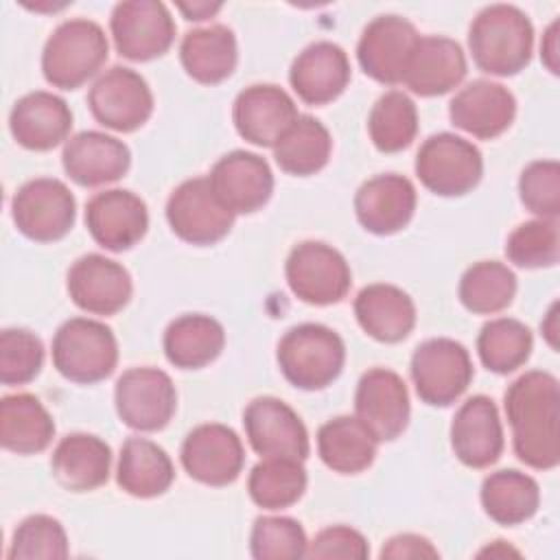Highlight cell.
<instances>
[{"mask_svg":"<svg viewBox=\"0 0 560 560\" xmlns=\"http://www.w3.org/2000/svg\"><path fill=\"white\" fill-rule=\"evenodd\" d=\"M512 446L516 457L536 470H551L560 462V387L542 370L521 374L503 394Z\"/></svg>","mask_w":560,"mask_h":560,"instance_id":"cell-1","label":"cell"},{"mask_svg":"<svg viewBox=\"0 0 560 560\" xmlns=\"http://www.w3.org/2000/svg\"><path fill=\"white\" fill-rule=\"evenodd\" d=\"M468 48L479 70L512 77L532 59L534 26L514 4H488L470 22Z\"/></svg>","mask_w":560,"mask_h":560,"instance_id":"cell-2","label":"cell"},{"mask_svg":"<svg viewBox=\"0 0 560 560\" xmlns=\"http://www.w3.org/2000/svg\"><path fill=\"white\" fill-rule=\"evenodd\" d=\"M278 365L298 389L317 392L328 387L343 370V339L324 324H298L278 341Z\"/></svg>","mask_w":560,"mask_h":560,"instance_id":"cell-3","label":"cell"},{"mask_svg":"<svg viewBox=\"0 0 560 560\" xmlns=\"http://www.w3.org/2000/svg\"><path fill=\"white\" fill-rule=\"evenodd\" d=\"M105 31L85 18L61 22L46 39L42 72L59 90H77L88 83L107 61Z\"/></svg>","mask_w":560,"mask_h":560,"instance_id":"cell-4","label":"cell"},{"mask_svg":"<svg viewBox=\"0 0 560 560\" xmlns=\"http://www.w3.org/2000/svg\"><path fill=\"white\" fill-rule=\"evenodd\" d=\"M118 363V343L109 326L90 317H70L52 337V365L81 385L107 378Z\"/></svg>","mask_w":560,"mask_h":560,"instance_id":"cell-5","label":"cell"},{"mask_svg":"<svg viewBox=\"0 0 560 560\" xmlns=\"http://www.w3.org/2000/svg\"><path fill=\"white\" fill-rule=\"evenodd\" d=\"M416 175L433 195L462 197L479 184L483 158L481 151L462 136L448 131L433 133L418 149Z\"/></svg>","mask_w":560,"mask_h":560,"instance_id":"cell-6","label":"cell"},{"mask_svg":"<svg viewBox=\"0 0 560 560\" xmlns=\"http://www.w3.org/2000/svg\"><path fill=\"white\" fill-rule=\"evenodd\" d=\"M409 370L416 394L431 407L453 405L475 376L466 346L448 337L422 341L411 354Z\"/></svg>","mask_w":560,"mask_h":560,"instance_id":"cell-7","label":"cell"},{"mask_svg":"<svg viewBox=\"0 0 560 560\" xmlns=\"http://www.w3.org/2000/svg\"><path fill=\"white\" fill-rule=\"evenodd\" d=\"M284 273L293 295L313 306L341 302L352 284L343 254L322 241L298 243L287 256Z\"/></svg>","mask_w":560,"mask_h":560,"instance_id":"cell-8","label":"cell"},{"mask_svg":"<svg viewBox=\"0 0 560 560\" xmlns=\"http://www.w3.org/2000/svg\"><path fill=\"white\" fill-rule=\"evenodd\" d=\"M11 217L26 238L52 243L72 230L77 201L61 179L35 177L22 184L13 195Z\"/></svg>","mask_w":560,"mask_h":560,"instance_id":"cell-9","label":"cell"},{"mask_svg":"<svg viewBox=\"0 0 560 560\" xmlns=\"http://www.w3.org/2000/svg\"><path fill=\"white\" fill-rule=\"evenodd\" d=\"M114 402L120 422L129 429L160 431L177 409V392L164 370L149 365L129 368L116 381Z\"/></svg>","mask_w":560,"mask_h":560,"instance_id":"cell-10","label":"cell"},{"mask_svg":"<svg viewBox=\"0 0 560 560\" xmlns=\"http://www.w3.org/2000/svg\"><path fill=\"white\" fill-rule=\"evenodd\" d=\"M109 31L118 55L131 61L162 57L175 39L171 11L158 0L118 2L109 18Z\"/></svg>","mask_w":560,"mask_h":560,"instance_id":"cell-11","label":"cell"},{"mask_svg":"<svg viewBox=\"0 0 560 560\" xmlns=\"http://www.w3.org/2000/svg\"><path fill=\"white\" fill-rule=\"evenodd\" d=\"M92 116L107 129L136 131L153 114V94L144 77L125 66L105 70L88 94Z\"/></svg>","mask_w":560,"mask_h":560,"instance_id":"cell-12","label":"cell"},{"mask_svg":"<svg viewBox=\"0 0 560 560\" xmlns=\"http://www.w3.org/2000/svg\"><path fill=\"white\" fill-rule=\"evenodd\" d=\"M166 221L182 241L214 245L232 230L234 214L219 201L208 177H192L168 195Z\"/></svg>","mask_w":560,"mask_h":560,"instance_id":"cell-13","label":"cell"},{"mask_svg":"<svg viewBox=\"0 0 560 560\" xmlns=\"http://www.w3.org/2000/svg\"><path fill=\"white\" fill-rule=\"evenodd\" d=\"M418 39L420 35L416 26L402 15H378L365 24L359 37V66L370 79L385 85H398L405 79V70Z\"/></svg>","mask_w":560,"mask_h":560,"instance_id":"cell-14","label":"cell"},{"mask_svg":"<svg viewBox=\"0 0 560 560\" xmlns=\"http://www.w3.org/2000/svg\"><path fill=\"white\" fill-rule=\"evenodd\" d=\"M179 459L190 479L221 488L238 479L245 451L234 429L219 422H208L195 427L184 438Z\"/></svg>","mask_w":560,"mask_h":560,"instance_id":"cell-15","label":"cell"},{"mask_svg":"<svg viewBox=\"0 0 560 560\" xmlns=\"http://www.w3.org/2000/svg\"><path fill=\"white\" fill-rule=\"evenodd\" d=\"M243 427L252 448L262 457L304 462L311 444L300 416L280 398L258 396L243 411Z\"/></svg>","mask_w":560,"mask_h":560,"instance_id":"cell-16","label":"cell"},{"mask_svg":"<svg viewBox=\"0 0 560 560\" xmlns=\"http://www.w3.org/2000/svg\"><path fill=\"white\" fill-rule=\"evenodd\" d=\"M357 418L378 442L396 440L409 424V392L400 374L372 368L361 374L354 392Z\"/></svg>","mask_w":560,"mask_h":560,"instance_id":"cell-17","label":"cell"},{"mask_svg":"<svg viewBox=\"0 0 560 560\" xmlns=\"http://www.w3.org/2000/svg\"><path fill=\"white\" fill-rule=\"evenodd\" d=\"M72 302L92 315H116L133 293L129 271L101 254H85L72 262L66 278Z\"/></svg>","mask_w":560,"mask_h":560,"instance_id":"cell-18","label":"cell"},{"mask_svg":"<svg viewBox=\"0 0 560 560\" xmlns=\"http://www.w3.org/2000/svg\"><path fill=\"white\" fill-rule=\"evenodd\" d=\"M219 201L236 217L260 210L273 192V173L252 151H230L217 160L208 177Z\"/></svg>","mask_w":560,"mask_h":560,"instance_id":"cell-19","label":"cell"},{"mask_svg":"<svg viewBox=\"0 0 560 560\" xmlns=\"http://www.w3.org/2000/svg\"><path fill=\"white\" fill-rule=\"evenodd\" d=\"M85 225L101 247L125 252L144 238L149 210L136 192L112 188L96 192L85 203Z\"/></svg>","mask_w":560,"mask_h":560,"instance_id":"cell-20","label":"cell"},{"mask_svg":"<svg viewBox=\"0 0 560 560\" xmlns=\"http://www.w3.org/2000/svg\"><path fill=\"white\" fill-rule=\"evenodd\" d=\"M293 98L273 83H256L238 92L232 120L238 136L256 147H271L298 120Z\"/></svg>","mask_w":560,"mask_h":560,"instance_id":"cell-21","label":"cell"},{"mask_svg":"<svg viewBox=\"0 0 560 560\" xmlns=\"http://www.w3.org/2000/svg\"><path fill=\"white\" fill-rule=\"evenodd\" d=\"M451 446L468 468H488L503 453V429L492 398L470 396L455 411L451 422Z\"/></svg>","mask_w":560,"mask_h":560,"instance_id":"cell-22","label":"cell"},{"mask_svg":"<svg viewBox=\"0 0 560 560\" xmlns=\"http://www.w3.org/2000/svg\"><path fill=\"white\" fill-rule=\"evenodd\" d=\"M516 116L514 94L494 81L477 79L464 85L448 105L451 122L479 138L492 140L501 136Z\"/></svg>","mask_w":560,"mask_h":560,"instance_id":"cell-23","label":"cell"},{"mask_svg":"<svg viewBox=\"0 0 560 560\" xmlns=\"http://www.w3.org/2000/svg\"><path fill=\"white\" fill-rule=\"evenodd\" d=\"M61 164L68 177L85 188L118 182L131 164L129 147L103 131H81L66 140Z\"/></svg>","mask_w":560,"mask_h":560,"instance_id":"cell-24","label":"cell"},{"mask_svg":"<svg viewBox=\"0 0 560 560\" xmlns=\"http://www.w3.org/2000/svg\"><path fill=\"white\" fill-rule=\"evenodd\" d=\"M413 210L416 188L398 173L376 175L363 182L354 195V214L359 223L376 236L400 232L411 221Z\"/></svg>","mask_w":560,"mask_h":560,"instance_id":"cell-25","label":"cell"},{"mask_svg":"<svg viewBox=\"0 0 560 560\" xmlns=\"http://www.w3.org/2000/svg\"><path fill=\"white\" fill-rule=\"evenodd\" d=\"M350 81V61L346 50L328 39L308 44L291 63L289 83L306 105H326L335 101Z\"/></svg>","mask_w":560,"mask_h":560,"instance_id":"cell-26","label":"cell"},{"mask_svg":"<svg viewBox=\"0 0 560 560\" xmlns=\"http://www.w3.org/2000/svg\"><path fill=\"white\" fill-rule=\"evenodd\" d=\"M9 129L15 142L28 151H50L72 129L68 103L46 90H35L15 101L9 114Z\"/></svg>","mask_w":560,"mask_h":560,"instance_id":"cell-27","label":"cell"},{"mask_svg":"<svg viewBox=\"0 0 560 560\" xmlns=\"http://www.w3.org/2000/svg\"><path fill=\"white\" fill-rule=\"evenodd\" d=\"M466 70V55L455 39L424 35L409 57L402 83L418 96H440L457 88Z\"/></svg>","mask_w":560,"mask_h":560,"instance_id":"cell-28","label":"cell"},{"mask_svg":"<svg viewBox=\"0 0 560 560\" xmlns=\"http://www.w3.org/2000/svg\"><path fill=\"white\" fill-rule=\"evenodd\" d=\"M359 326L381 343H398L416 326V304L407 291L396 284L374 282L354 298Z\"/></svg>","mask_w":560,"mask_h":560,"instance_id":"cell-29","label":"cell"},{"mask_svg":"<svg viewBox=\"0 0 560 560\" xmlns=\"http://www.w3.org/2000/svg\"><path fill=\"white\" fill-rule=\"evenodd\" d=\"M112 448L92 433H70L59 440L50 457L52 477L70 492H90L107 483Z\"/></svg>","mask_w":560,"mask_h":560,"instance_id":"cell-30","label":"cell"},{"mask_svg":"<svg viewBox=\"0 0 560 560\" xmlns=\"http://www.w3.org/2000/svg\"><path fill=\"white\" fill-rule=\"evenodd\" d=\"M179 61L190 79L203 85L225 81L238 61L236 37L223 24L192 28L182 37Z\"/></svg>","mask_w":560,"mask_h":560,"instance_id":"cell-31","label":"cell"},{"mask_svg":"<svg viewBox=\"0 0 560 560\" xmlns=\"http://www.w3.org/2000/svg\"><path fill=\"white\" fill-rule=\"evenodd\" d=\"M175 479L171 457L162 446L147 438H127L116 468L118 486L138 499L164 494Z\"/></svg>","mask_w":560,"mask_h":560,"instance_id":"cell-32","label":"cell"},{"mask_svg":"<svg viewBox=\"0 0 560 560\" xmlns=\"http://www.w3.org/2000/svg\"><path fill=\"white\" fill-rule=\"evenodd\" d=\"M162 343L168 363L179 370H199L221 354L225 330L210 315L188 313L166 326Z\"/></svg>","mask_w":560,"mask_h":560,"instance_id":"cell-33","label":"cell"},{"mask_svg":"<svg viewBox=\"0 0 560 560\" xmlns=\"http://www.w3.org/2000/svg\"><path fill=\"white\" fill-rule=\"evenodd\" d=\"M55 438V422L33 394H9L0 400V444L18 455L42 453Z\"/></svg>","mask_w":560,"mask_h":560,"instance_id":"cell-34","label":"cell"},{"mask_svg":"<svg viewBox=\"0 0 560 560\" xmlns=\"http://www.w3.org/2000/svg\"><path fill=\"white\" fill-rule=\"evenodd\" d=\"M378 440L357 416H337L317 431L322 462L339 475H357L372 466Z\"/></svg>","mask_w":560,"mask_h":560,"instance_id":"cell-35","label":"cell"},{"mask_svg":"<svg viewBox=\"0 0 560 560\" xmlns=\"http://www.w3.org/2000/svg\"><path fill=\"white\" fill-rule=\"evenodd\" d=\"M540 503V490L534 477L503 468L490 472L481 483L483 512L499 525L512 527L529 521Z\"/></svg>","mask_w":560,"mask_h":560,"instance_id":"cell-36","label":"cell"},{"mask_svg":"<svg viewBox=\"0 0 560 560\" xmlns=\"http://www.w3.org/2000/svg\"><path fill=\"white\" fill-rule=\"evenodd\" d=\"M332 151V138L328 129L313 116L300 114L298 120L284 131V136L273 144V160L280 171L306 177L322 171Z\"/></svg>","mask_w":560,"mask_h":560,"instance_id":"cell-37","label":"cell"},{"mask_svg":"<svg viewBox=\"0 0 560 560\" xmlns=\"http://www.w3.org/2000/svg\"><path fill=\"white\" fill-rule=\"evenodd\" d=\"M306 481V470L300 459L265 457L252 468L247 492L258 508L282 510L302 499Z\"/></svg>","mask_w":560,"mask_h":560,"instance_id":"cell-38","label":"cell"},{"mask_svg":"<svg viewBox=\"0 0 560 560\" xmlns=\"http://www.w3.org/2000/svg\"><path fill=\"white\" fill-rule=\"evenodd\" d=\"M532 330L514 317H497L481 326L477 337V354L494 374L518 370L532 354Z\"/></svg>","mask_w":560,"mask_h":560,"instance_id":"cell-39","label":"cell"},{"mask_svg":"<svg viewBox=\"0 0 560 560\" xmlns=\"http://www.w3.org/2000/svg\"><path fill=\"white\" fill-rule=\"evenodd\" d=\"M514 295L516 276L499 260H479L470 265L459 280V300L477 315H492L508 308Z\"/></svg>","mask_w":560,"mask_h":560,"instance_id":"cell-40","label":"cell"},{"mask_svg":"<svg viewBox=\"0 0 560 560\" xmlns=\"http://www.w3.org/2000/svg\"><path fill=\"white\" fill-rule=\"evenodd\" d=\"M368 131L374 147L383 153L407 149L418 133L416 103L400 90H389L372 105Z\"/></svg>","mask_w":560,"mask_h":560,"instance_id":"cell-41","label":"cell"},{"mask_svg":"<svg viewBox=\"0 0 560 560\" xmlns=\"http://www.w3.org/2000/svg\"><path fill=\"white\" fill-rule=\"evenodd\" d=\"M9 560H61L68 558V536L63 525L48 514L26 516L13 532Z\"/></svg>","mask_w":560,"mask_h":560,"instance_id":"cell-42","label":"cell"},{"mask_svg":"<svg viewBox=\"0 0 560 560\" xmlns=\"http://www.w3.org/2000/svg\"><path fill=\"white\" fill-rule=\"evenodd\" d=\"M510 262L523 269L553 267L560 256L558 223L551 219H534L521 223L505 243Z\"/></svg>","mask_w":560,"mask_h":560,"instance_id":"cell-43","label":"cell"},{"mask_svg":"<svg viewBox=\"0 0 560 560\" xmlns=\"http://www.w3.org/2000/svg\"><path fill=\"white\" fill-rule=\"evenodd\" d=\"M304 527L289 516H258L249 534V551L256 560H295L306 556Z\"/></svg>","mask_w":560,"mask_h":560,"instance_id":"cell-44","label":"cell"},{"mask_svg":"<svg viewBox=\"0 0 560 560\" xmlns=\"http://www.w3.org/2000/svg\"><path fill=\"white\" fill-rule=\"evenodd\" d=\"M44 365L42 339L26 328L0 332V381L2 385L31 383Z\"/></svg>","mask_w":560,"mask_h":560,"instance_id":"cell-45","label":"cell"},{"mask_svg":"<svg viewBox=\"0 0 560 560\" xmlns=\"http://www.w3.org/2000/svg\"><path fill=\"white\" fill-rule=\"evenodd\" d=\"M518 195L529 212L556 221L560 214V164L556 160L529 162L521 171Z\"/></svg>","mask_w":560,"mask_h":560,"instance_id":"cell-46","label":"cell"},{"mask_svg":"<svg viewBox=\"0 0 560 560\" xmlns=\"http://www.w3.org/2000/svg\"><path fill=\"white\" fill-rule=\"evenodd\" d=\"M308 558H343V560H365L370 556V545L365 536L348 525H332L322 529L306 547Z\"/></svg>","mask_w":560,"mask_h":560,"instance_id":"cell-47","label":"cell"},{"mask_svg":"<svg viewBox=\"0 0 560 560\" xmlns=\"http://www.w3.org/2000/svg\"><path fill=\"white\" fill-rule=\"evenodd\" d=\"M381 558H396V560H405V558H438L440 551L431 545L429 538L418 536V534H398L392 536L381 553Z\"/></svg>","mask_w":560,"mask_h":560,"instance_id":"cell-48","label":"cell"},{"mask_svg":"<svg viewBox=\"0 0 560 560\" xmlns=\"http://www.w3.org/2000/svg\"><path fill=\"white\" fill-rule=\"evenodd\" d=\"M540 57H542V63L549 68V72L558 74V57H560V52H558V22H551L549 28L542 35Z\"/></svg>","mask_w":560,"mask_h":560,"instance_id":"cell-49","label":"cell"},{"mask_svg":"<svg viewBox=\"0 0 560 560\" xmlns=\"http://www.w3.org/2000/svg\"><path fill=\"white\" fill-rule=\"evenodd\" d=\"M177 9L184 13L186 20H192V22H201V20H208L212 18L214 13L221 11V4L219 2H179Z\"/></svg>","mask_w":560,"mask_h":560,"instance_id":"cell-50","label":"cell"},{"mask_svg":"<svg viewBox=\"0 0 560 560\" xmlns=\"http://www.w3.org/2000/svg\"><path fill=\"white\" fill-rule=\"evenodd\" d=\"M540 330H542L547 343L556 350V348H558V304H556V302L551 304V308H549L545 322L540 324Z\"/></svg>","mask_w":560,"mask_h":560,"instance_id":"cell-51","label":"cell"},{"mask_svg":"<svg viewBox=\"0 0 560 560\" xmlns=\"http://www.w3.org/2000/svg\"><path fill=\"white\" fill-rule=\"evenodd\" d=\"M479 556H490V558H505V556H518L516 549H512L505 540H494L490 547L481 549Z\"/></svg>","mask_w":560,"mask_h":560,"instance_id":"cell-52","label":"cell"}]
</instances>
